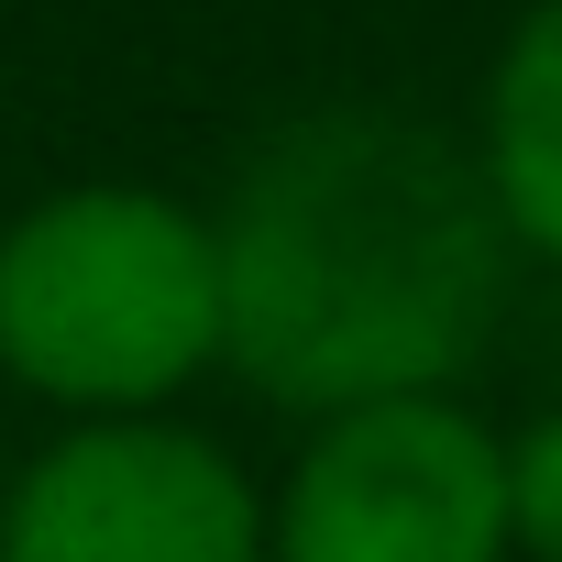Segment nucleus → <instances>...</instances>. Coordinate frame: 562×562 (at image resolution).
<instances>
[{"mask_svg": "<svg viewBox=\"0 0 562 562\" xmlns=\"http://www.w3.org/2000/svg\"><path fill=\"white\" fill-rule=\"evenodd\" d=\"M210 243L221 364L299 419L441 397L485 353L518 265L474 144L375 100L276 122L232 166Z\"/></svg>", "mask_w": 562, "mask_h": 562, "instance_id": "f257e3e1", "label": "nucleus"}, {"mask_svg": "<svg viewBox=\"0 0 562 562\" xmlns=\"http://www.w3.org/2000/svg\"><path fill=\"white\" fill-rule=\"evenodd\" d=\"M221 364L210 210L89 177L0 221V375L67 419H155Z\"/></svg>", "mask_w": 562, "mask_h": 562, "instance_id": "f03ea898", "label": "nucleus"}, {"mask_svg": "<svg viewBox=\"0 0 562 562\" xmlns=\"http://www.w3.org/2000/svg\"><path fill=\"white\" fill-rule=\"evenodd\" d=\"M265 562H518L507 441L452 386L310 419L288 485L265 496Z\"/></svg>", "mask_w": 562, "mask_h": 562, "instance_id": "7ed1b4c3", "label": "nucleus"}, {"mask_svg": "<svg viewBox=\"0 0 562 562\" xmlns=\"http://www.w3.org/2000/svg\"><path fill=\"white\" fill-rule=\"evenodd\" d=\"M0 562H265V485L188 419H78L0 496Z\"/></svg>", "mask_w": 562, "mask_h": 562, "instance_id": "20e7f679", "label": "nucleus"}, {"mask_svg": "<svg viewBox=\"0 0 562 562\" xmlns=\"http://www.w3.org/2000/svg\"><path fill=\"white\" fill-rule=\"evenodd\" d=\"M474 166L496 188V221L518 254L562 265V0H529L485 67Z\"/></svg>", "mask_w": 562, "mask_h": 562, "instance_id": "39448f33", "label": "nucleus"}, {"mask_svg": "<svg viewBox=\"0 0 562 562\" xmlns=\"http://www.w3.org/2000/svg\"><path fill=\"white\" fill-rule=\"evenodd\" d=\"M507 540L518 562H562V408L507 441Z\"/></svg>", "mask_w": 562, "mask_h": 562, "instance_id": "423d86ee", "label": "nucleus"}]
</instances>
